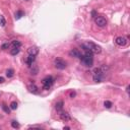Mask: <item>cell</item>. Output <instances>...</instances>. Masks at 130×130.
<instances>
[{
  "instance_id": "13",
  "label": "cell",
  "mask_w": 130,
  "mask_h": 130,
  "mask_svg": "<svg viewBox=\"0 0 130 130\" xmlns=\"http://www.w3.org/2000/svg\"><path fill=\"white\" fill-rule=\"evenodd\" d=\"M39 73V67L36 65H32L31 66V74L32 75H37Z\"/></svg>"
},
{
  "instance_id": "1",
  "label": "cell",
  "mask_w": 130,
  "mask_h": 130,
  "mask_svg": "<svg viewBox=\"0 0 130 130\" xmlns=\"http://www.w3.org/2000/svg\"><path fill=\"white\" fill-rule=\"evenodd\" d=\"M79 59L81 60V63L84 65V66H86V67H92V63H94L92 55H88V54L81 55Z\"/></svg>"
},
{
  "instance_id": "24",
  "label": "cell",
  "mask_w": 130,
  "mask_h": 130,
  "mask_svg": "<svg viewBox=\"0 0 130 130\" xmlns=\"http://www.w3.org/2000/svg\"><path fill=\"white\" fill-rule=\"evenodd\" d=\"M10 47V45H9V43H4L2 46H1V49L2 50H7V49Z\"/></svg>"
},
{
  "instance_id": "22",
  "label": "cell",
  "mask_w": 130,
  "mask_h": 130,
  "mask_svg": "<svg viewBox=\"0 0 130 130\" xmlns=\"http://www.w3.org/2000/svg\"><path fill=\"white\" fill-rule=\"evenodd\" d=\"M11 126L13 128H19V123H18L17 121H15V120H13V121H11Z\"/></svg>"
},
{
  "instance_id": "11",
  "label": "cell",
  "mask_w": 130,
  "mask_h": 130,
  "mask_svg": "<svg viewBox=\"0 0 130 130\" xmlns=\"http://www.w3.org/2000/svg\"><path fill=\"white\" fill-rule=\"evenodd\" d=\"M27 53L29 55H34V56H37L39 53V49L37 47H30L27 49Z\"/></svg>"
},
{
  "instance_id": "16",
  "label": "cell",
  "mask_w": 130,
  "mask_h": 130,
  "mask_svg": "<svg viewBox=\"0 0 130 130\" xmlns=\"http://www.w3.org/2000/svg\"><path fill=\"white\" fill-rule=\"evenodd\" d=\"M23 15H24V12L23 10H17L15 12V19H20Z\"/></svg>"
},
{
  "instance_id": "8",
  "label": "cell",
  "mask_w": 130,
  "mask_h": 130,
  "mask_svg": "<svg viewBox=\"0 0 130 130\" xmlns=\"http://www.w3.org/2000/svg\"><path fill=\"white\" fill-rule=\"evenodd\" d=\"M27 89H29V92H32V94L34 95H38L39 94V88H38V86H37L36 84H30L29 86H27Z\"/></svg>"
},
{
  "instance_id": "9",
  "label": "cell",
  "mask_w": 130,
  "mask_h": 130,
  "mask_svg": "<svg viewBox=\"0 0 130 130\" xmlns=\"http://www.w3.org/2000/svg\"><path fill=\"white\" fill-rule=\"evenodd\" d=\"M69 56L70 57H74V58H80L81 53H80V51L77 50V49H72V50L69 52Z\"/></svg>"
},
{
  "instance_id": "17",
  "label": "cell",
  "mask_w": 130,
  "mask_h": 130,
  "mask_svg": "<svg viewBox=\"0 0 130 130\" xmlns=\"http://www.w3.org/2000/svg\"><path fill=\"white\" fill-rule=\"evenodd\" d=\"M11 46H12V48H13V47H15V48H20L21 43L18 41V40H14V41H12Z\"/></svg>"
},
{
  "instance_id": "28",
  "label": "cell",
  "mask_w": 130,
  "mask_h": 130,
  "mask_svg": "<svg viewBox=\"0 0 130 130\" xmlns=\"http://www.w3.org/2000/svg\"><path fill=\"white\" fill-rule=\"evenodd\" d=\"M5 81V79L4 78H3V77L2 76H0V83H3V82H4Z\"/></svg>"
},
{
  "instance_id": "15",
  "label": "cell",
  "mask_w": 130,
  "mask_h": 130,
  "mask_svg": "<svg viewBox=\"0 0 130 130\" xmlns=\"http://www.w3.org/2000/svg\"><path fill=\"white\" fill-rule=\"evenodd\" d=\"M19 48H15L13 47L12 49H10V51H9V53H10V55H12V56H15V55H17L18 53H19Z\"/></svg>"
},
{
  "instance_id": "20",
  "label": "cell",
  "mask_w": 130,
  "mask_h": 130,
  "mask_svg": "<svg viewBox=\"0 0 130 130\" xmlns=\"http://www.w3.org/2000/svg\"><path fill=\"white\" fill-rule=\"evenodd\" d=\"M5 24H6V20H5L4 16H3V15H0V26L3 27H5Z\"/></svg>"
},
{
  "instance_id": "5",
  "label": "cell",
  "mask_w": 130,
  "mask_h": 130,
  "mask_svg": "<svg viewBox=\"0 0 130 130\" xmlns=\"http://www.w3.org/2000/svg\"><path fill=\"white\" fill-rule=\"evenodd\" d=\"M95 23L98 27H106V24H107V20L104 16H96L95 17Z\"/></svg>"
},
{
  "instance_id": "27",
  "label": "cell",
  "mask_w": 130,
  "mask_h": 130,
  "mask_svg": "<svg viewBox=\"0 0 130 130\" xmlns=\"http://www.w3.org/2000/svg\"><path fill=\"white\" fill-rule=\"evenodd\" d=\"M29 129H41L40 126H30Z\"/></svg>"
},
{
  "instance_id": "29",
  "label": "cell",
  "mask_w": 130,
  "mask_h": 130,
  "mask_svg": "<svg viewBox=\"0 0 130 130\" xmlns=\"http://www.w3.org/2000/svg\"><path fill=\"white\" fill-rule=\"evenodd\" d=\"M26 1H29V0H26Z\"/></svg>"
},
{
  "instance_id": "2",
  "label": "cell",
  "mask_w": 130,
  "mask_h": 130,
  "mask_svg": "<svg viewBox=\"0 0 130 130\" xmlns=\"http://www.w3.org/2000/svg\"><path fill=\"white\" fill-rule=\"evenodd\" d=\"M54 78L52 76H46L44 79L42 80V83H43V89H45V91H48V89H50V88L52 85H53L54 83Z\"/></svg>"
},
{
  "instance_id": "21",
  "label": "cell",
  "mask_w": 130,
  "mask_h": 130,
  "mask_svg": "<svg viewBox=\"0 0 130 130\" xmlns=\"http://www.w3.org/2000/svg\"><path fill=\"white\" fill-rule=\"evenodd\" d=\"M2 110L4 111L6 114H9V113H10V108H8V106H6L5 104L2 105Z\"/></svg>"
},
{
  "instance_id": "25",
  "label": "cell",
  "mask_w": 130,
  "mask_h": 130,
  "mask_svg": "<svg viewBox=\"0 0 130 130\" xmlns=\"http://www.w3.org/2000/svg\"><path fill=\"white\" fill-rule=\"evenodd\" d=\"M96 16H98L97 11H96V10H92V18H95Z\"/></svg>"
},
{
  "instance_id": "4",
  "label": "cell",
  "mask_w": 130,
  "mask_h": 130,
  "mask_svg": "<svg viewBox=\"0 0 130 130\" xmlns=\"http://www.w3.org/2000/svg\"><path fill=\"white\" fill-rule=\"evenodd\" d=\"M54 66L59 70H63L66 68L67 65H66V62H65L63 59H61V58H56V59L54 60Z\"/></svg>"
},
{
  "instance_id": "19",
  "label": "cell",
  "mask_w": 130,
  "mask_h": 130,
  "mask_svg": "<svg viewBox=\"0 0 130 130\" xmlns=\"http://www.w3.org/2000/svg\"><path fill=\"white\" fill-rule=\"evenodd\" d=\"M104 106H105V108H107V109H111L113 106V104H112V102H110V101H105Z\"/></svg>"
},
{
  "instance_id": "18",
  "label": "cell",
  "mask_w": 130,
  "mask_h": 130,
  "mask_svg": "<svg viewBox=\"0 0 130 130\" xmlns=\"http://www.w3.org/2000/svg\"><path fill=\"white\" fill-rule=\"evenodd\" d=\"M13 75H14V70L13 69H11V68H10V69L6 70V76H7V77H12Z\"/></svg>"
},
{
  "instance_id": "14",
  "label": "cell",
  "mask_w": 130,
  "mask_h": 130,
  "mask_svg": "<svg viewBox=\"0 0 130 130\" xmlns=\"http://www.w3.org/2000/svg\"><path fill=\"white\" fill-rule=\"evenodd\" d=\"M92 78L96 82H102L104 79V74H98V75H94L92 76Z\"/></svg>"
},
{
  "instance_id": "10",
  "label": "cell",
  "mask_w": 130,
  "mask_h": 130,
  "mask_svg": "<svg viewBox=\"0 0 130 130\" xmlns=\"http://www.w3.org/2000/svg\"><path fill=\"white\" fill-rule=\"evenodd\" d=\"M35 60H36V56H34V55H29V57L26 59V63H27V66L31 67L33 65V63L35 62Z\"/></svg>"
},
{
  "instance_id": "3",
  "label": "cell",
  "mask_w": 130,
  "mask_h": 130,
  "mask_svg": "<svg viewBox=\"0 0 130 130\" xmlns=\"http://www.w3.org/2000/svg\"><path fill=\"white\" fill-rule=\"evenodd\" d=\"M85 44H86V46H88V49H89V51H91L92 54H100L102 52V48L99 45L95 44V43L88 42V43H85Z\"/></svg>"
},
{
  "instance_id": "26",
  "label": "cell",
  "mask_w": 130,
  "mask_h": 130,
  "mask_svg": "<svg viewBox=\"0 0 130 130\" xmlns=\"http://www.w3.org/2000/svg\"><path fill=\"white\" fill-rule=\"evenodd\" d=\"M69 96H70V98L71 99H73L74 97L76 96V94H75V92H70V94H69Z\"/></svg>"
},
{
  "instance_id": "6",
  "label": "cell",
  "mask_w": 130,
  "mask_h": 130,
  "mask_svg": "<svg viewBox=\"0 0 130 130\" xmlns=\"http://www.w3.org/2000/svg\"><path fill=\"white\" fill-rule=\"evenodd\" d=\"M115 43L120 47H124V46L127 45L128 43V40L125 38V37H117L116 40H115Z\"/></svg>"
},
{
  "instance_id": "23",
  "label": "cell",
  "mask_w": 130,
  "mask_h": 130,
  "mask_svg": "<svg viewBox=\"0 0 130 130\" xmlns=\"http://www.w3.org/2000/svg\"><path fill=\"white\" fill-rule=\"evenodd\" d=\"M9 108H10V110H16L17 109V103L16 102H12Z\"/></svg>"
},
{
  "instance_id": "7",
  "label": "cell",
  "mask_w": 130,
  "mask_h": 130,
  "mask_svg": "<svg viewBox=\"0 0 130 130\" xmlns=\"http://www.w3.org/2000/svg\"><path fill=\"white\" fill-rule=\"evenodd\" d=\"M59 113H60L59 117H60V119L62 120V121L67 122V121H70V120H71V117L67 112H63V111H61V112H59Z\"/></svg>"
},
{
  "instance_id": "12",
  "label": "cell",
  "mask_w": 130,
  "mask_h": 130,
  "mask_svg": "<svg viewBox=\"0 0 130 130\" xmlns=\"http://www.w3.org/2000/svg\"><path fill=\"white\" fill-rule=\"evenodd\" d=\"M63 106H64V103H63V101H58L56 105H55V109H56L58 112H61L63 109Z\"/></svg>"
}]
</instances>
